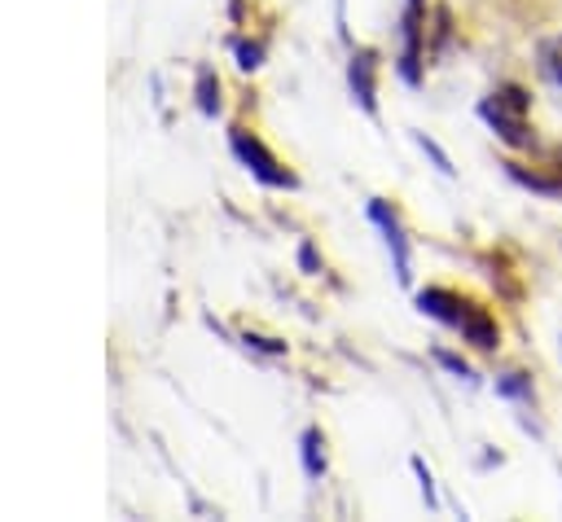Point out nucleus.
<instances>
[{"label":"nucleus","mask_w":562,"mask_h":522,"mask_svg":"<svg viewBox=\"0 0 562 522\" xmlns=\"http://www.w3.org/2000/svg\"><path fill=\"white\" fill-rule=\"evenodd\" d=\"M417 303H422V311H430V316H439L443 325L461 329V338L474 342V347H483V351H492L496 338H501L496 320H492L483 307H474L470 298H461V294H448V290H422Z\"/></svg>","instance_id":"obj_1"},{"label":"nucleus","mask_w":562,"mask_h":522,"mask_svg":"<svg viewBox=\"0 0 562 522\" xmlns=\"http://www.w3.org/2000/svg\"><path fill=\"white\" fill-rule=\"evenodd\" d=\"M303 469H307V478H316V474L325 469V456H321V434H316V430H307V434H303Z\"/></svg>","instance_id":"obj_6"},{"label":"nucleus","mask_w":562,"mask_h":522,"mask_svg":"<svg viewBox=\"0 0 562 522\" xmlns=\"http://www.w3.org/2000/svg\"><path fill=\"white\" fill-rule=\"evenodd\" d=\"M351 88H356L360 105L373 110V57H369V53H360V57L351 61Z\"/></svg>","instance_id":"obj_5"},{"label":"nucleus","mask_w":562,"mask_h":522,"mask_svg":"<svg viewBox=\"0 0 562 522\" xmlns=\"http://www.w3.org/2000/svg\"><path fill=\"white\" fill-rule=\"evenodd\" d=\"M233 154L263 180V184H272V189H294V175L263 149V140H255L250 132H233Z\"/></svg>","instance_id":"obj_3"},{"label":"nucleus","mask_w":562,"mask_h":522,"mask_svg":"<svg viewBox=\"0 0 562 522\" xmlns=\"http://www.w3.org/2000/svg\"><path fill=\"white\" fill-rule=\"evenodd\" d=\"M198 88H202V110L211 114V110H215V101H211V75H206V70H202V83H198Z\"/></svg>","instance_id":"obj_7"},{"label":"nucleus","mask_w":562,"mask_h":522,"mask_svg":"<svg viewBox=\"0 0 562 522\" xmlns=\"http://www.w3.org/2000/svg\"><path fill=\"white\" fill-rule=\"evenodd\" d=\"M369 215H373V224L386 232V246L395 250V272H400V276H408V250H404V232H400V219H395V215H391L382 202H373V206H369Z\"/></svg>","instance_id":"obj_4"},{"label":"nucleus","mask_w":562,"mask_h":522,"mask_svg":"<svg viewBox=\"0 0 562 522\" xmlns=\"http://www.w3.org/2000/svg\"><path fill=\"white\" fill-rule=\"evenodd\" d=\"M483 118L509 140V145H531L527 136V92L522 88H501L483 101Z\"/></svg>","instance_id":"obj_2"}]
</instances>
